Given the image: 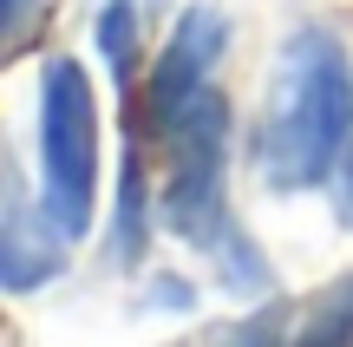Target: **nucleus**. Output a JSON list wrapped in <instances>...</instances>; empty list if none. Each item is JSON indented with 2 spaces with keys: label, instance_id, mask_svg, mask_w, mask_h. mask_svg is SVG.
Here are the masks:
<instances>
[{
  "label": "nucleus",
  "instance_id": "1",
  "mask_svg": "<svg viewBox=\"0 0 353 347\" xmlns=\"http://www.w3.org/2000/svg\"><path fill=\"white\" fill-rule=\"evenodd\" d=\"M347 138H353V59L327 26H294L268 72L249 164L262 190L301 197L321 177H334Z\"/></svg>",
  "mask_w": 353,
  "mask_h": 347
},
{
  "label": "nucleus",
  "instance_id": "10",
  "mask_svg": "<svg viewBox=\"0 0 353 347\" xmlns=\"http://www.w3.org/2000/svg\"><path fill=\"white\" fill-rule=\"evenodd\" d=\"M33 7H39V0H0V33H7V52H20V46H26Z\"/></svg>",
  "mask_w": 353,
  "mask_h": 347
},
{
  "label": "nucleus",
  "instance_id": "8",
  "mask_svg": "<svg viewBox=\"0 0 353 347\" xmlns=\"http://www.w3.org/2000/svg\"><path fill=\"white\" fill-rule=\"evenodd\" d=\"M99 52H105L118 86H131V66H138V0H105L99 7Z\"/></svg>",
  "mask_w": 353,
  "mask_h": 347
},
{
  "label": "nucleus",
  "instance_id": "2",
  "mask_svg": "<svg viewBox=\"0 0 353 347\" xmlns=\"http://www.w3.org/2000/svg\"><path fill=\"white\" fill-rule=\"evenodd\" d=\"M164 138V190H157V217L170 236H183L196 256H210V269L223 275V288L236 295H268L262 249L242 236L236 210H229V105L223 92H196L170 125H157Z\"/></svg>",
  "mask_w": 353,
  "mask_h": 347
},
{
  "label": "nucleus",
  "instance_id": "5",
  "mask_svg": "<svg viewBox=\"0 0 353 347\" xmlns=\"http://www.w3.org/2000/svg\"><path fill=\"white\" fill-rule=\"evenodd\" d=\"M65 243H72V236H65L59 223L46 217V210L26 204L20 177L7 170V217H0V282H7L13 295H26V288L52 282V275L65 269Z\"/></svg>",
  "mask_w": 353,
  "mask_h": 347
},
{
  "label": "nucleus",
  "instance_id": "7",
  "mask_svg": "<svg viewBox=\"0 0 353 347\" xmlns=\"http://www.w3.org/2000/svg\"><path fill=\"white\" fill-rule=\"evenodd\" d=\"M288 347H353V275L327 282L314 301H307V315L288 335Z\"/></svg>",
  "mask_w": 353,
  "mask_h": 347
},
{
  "label": "nucleus",
  "instance_id": "11",
  "mask_svg": "<svg viewBox=\"0 0 353 347\" xmlns=\"http://www.w3.org/2000/svg\"><path fill=\"white\" fill-rule=\"evenodd\" d=\"M334 204H341V223L353 230V138H347L341 164H334Z\"/></svg>",
  "mask_w": 353,
  "mask_h": 347
},
{
  "label": "nucleus",
  "instance_id": "4",
  "mask_svg": "<svg viewBox=\"0 0 353 347\" xmlns=\"http://www.w3.org/2000/svg\"><path fill=\"white\" fill-rule=\"evenodd\" d=\"M223 39H229V20L210 7V0H196V7H183V13H176L170 39L157 46L151 86H144V99H151V125H170V118L183 112L196 92H210V86H216Z\"/></svg>",
  "mask_w": 353,
  "mask_h": 347
},
{
  "label": "nucleus",
  "instance_id": "9",
  "mask_svg": "<svg viewBox=\"0 0 353 347\" xmlns=\"http://www.w3.org/2000/svg\"><path fill=\"white\" fill-rule=\"evenodd\" d=\"M210 347H288V315H281V308H262V315H249V321L223 328Z\"/></svg>",
  "mask_w": 353,
  "mask_h": 347
},
{
  "label": "nucleus",
  "instance_id": "3",
  "mask_svg": "<svg viewBox=\"0 0 353 347\" xmlns=\"http://www.w3.org/2000/svg\"><path fill=\"white\" fill-rule=\"evenodd\" d=\"M99 204V99L79 59H46L39 72V210L65 236L92 230Z\"/></svg>",
  "mask_w": 353,
  "mask_h": 347
},
{
  "label": "nucleus",
  "instance_id": "6",
  "mask_svg": "<svg viewBox=\"0 0 353 347\" xmlns=\"http://www.w3.org/2000/svg\"><path fill=\"white\" fill-rule=\"evenodd\" d=\"M144 243H151V184H144V151L125 144V164H118V223H112V256L125 269L144 262Z\"/></svg>",
  "mask_w": 353,
  "mask_h": 347
}]
</instances>
